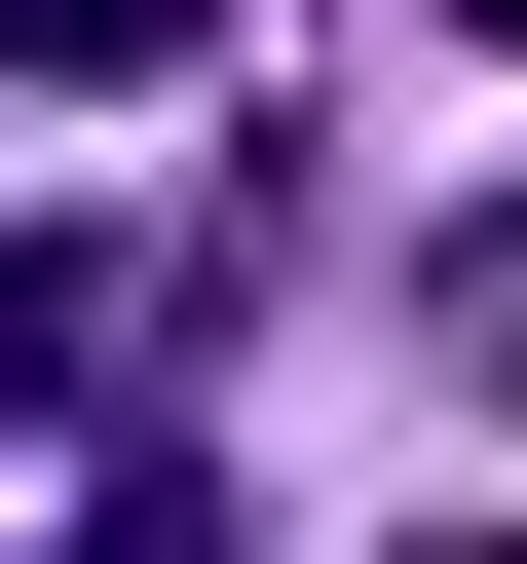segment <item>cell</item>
Instances as JSON below:
<instances>
[{
	"label": "cell",
	"instance_id": "obj_1",
	"mask_svg": "<svg viewBox=\"0 0 527 564\" xmlns=\"http://www.w3.org/2000/svg\"><path fill=\"white\" fill-rule=\"evenodd\" d=\"M226 0H0V76H189Z\"/></svg>",
	"mask_w": 527,
	"mask_h": 564
},
{
	"label": "cell",
	"instance_id": "obj_2",
	"mask_svg": "<svg viewBox=\"0 0 527 564\" xmlns=\"http://www.w3.org/2000/svg\"><path fill=\"white\" fill-rule=\"evenodd\" d=\"M39 564H226V489H189V452H151V489H76V527H39Z\"/></svg>",
	"mask_w": 527,
	"mask_h": 564
},
{
	"label": "cell",
	"instance_id": "obj_3",
	"mask_svg": "<svg viewBox=\"0 0 527 564\" xmlns=\"http://www.w3.org/2000/svg\"><path fill=\"white\" fill-rule=\"evenodd\" d=\"M76 339H114V302H76V263H39V226H0V414H39V377H76Z\"/></svg>",
	"mask_w": 527,
	"mask_h": 564
},
{
	"label": "cell",
	"instance_id": "obj_4",
	"mask_svg": "<svg viewBox=\"0 0 527 564\" xmlns=\"http://www.w3.org/2000/svg\"><path fill=\"white\" fill-rule=\"evenodd\" d=\"M452 377H490V414H527V226H452Z\"/></svg>",
	"mask_w": 527,
	"mask_h": 564
},
{
	"label": "cell",
	"instance_id": "obj_5",
	"mask_svg": "<svg viewBox=\"0 0 527 564\" xmlns=\"http://www.w3.org/2000/svg\"><path fill=\"white\" fill-rule=\"evenodd\" d=\"M415 564H527V527H415Z\"/></svg>",
	"mask_w": 527,
	"mask_h": 564
},
{
	"label": "cell",
	"instance_id": "obj_6",
	"mask_svg": "<svg viewBox=\"0 0 527 564\" xmlns=\"http://www.w3.org/2000/svg\"><path fill=\"white\" fill-rule=\"evenodd\" d=\"M452 39H527V0H452Z\"/></svg>",
	"mask_w": 527,
	"mask_h": 564
}]
</instances>
